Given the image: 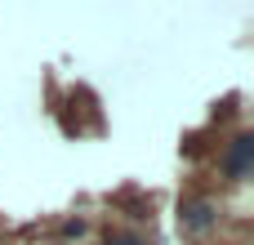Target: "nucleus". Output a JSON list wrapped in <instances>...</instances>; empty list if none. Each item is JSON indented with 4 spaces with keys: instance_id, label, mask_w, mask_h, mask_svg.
Wrapping results in <instances>:
<instances>
[{
    "instance_id": "nucleus-1",
    "label": "nucleus",
    "mask_w": 254,
    "mask_h": 245,
    "mask_svg": "<svg viewBox=\"0 0 254 245\" xmlns=\"http://www.w3.org/2000/svg\"><path fill=\"white\" fill-rule=\"evenodd\" d=\"M250 156H254V138L250 134H237V138L228 143V152H223L228 179H246V174H250Z\"/></svg>"
},
{
    "instance_id": "nucleus-2",
    "label": "nucleus",
    "mask_w": 254,
    "mask_h": 245,
    "mask_svg": "<svg viewBox=\"0 0 254 245\" xmlns=\"http://www.w3.org/2000/svg\"><path fill=\"white\" fill-rule=\"evenodd\" d=\"M179 219H183L188 232H210V228L219 223V210H214V201H188Z\"/></svg>"
},
{
    "instance_id": "nucleus-3",
    "label": "nucleus",
    "mask_w": 254,
    "mask_h": 245,
    "mask_svg": "<svg viewBox=\"0 0 254 245\" xmlns=\"http://www.w3.org/2000/svg\"><path fill=\"white\" fill-rule=\"evenodd\" d=\"M107 245H147V241H138V237H112Z\"/></svg>"
}]
</instances>
